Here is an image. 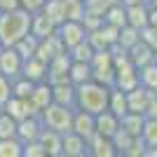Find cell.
<instances>
[{
  "mask_svg": "<svg viewBox=\"0 0 157 157\" xmlns=\"http://www.w3.org/2000/svg\"><path fill=\"white\" fill-rule=\"evenodd\" d=\"M61 52H66V47L61 45V40L56 38V33H54V35H49V38L38 40V47H35V54H33V56H38L40 61L49 63V61H52L56 54H61Z\"/></svg>",
  "mask_w": 157,
  "mask_h": 157,
  "instance_id": "30bf717a",
  "label": "cell"
},
{
  "mask_svg": "<svg viewBox=\"0 0 157 157\" xmlns=\"http://www.w3.org/2000/svg\"><path fill=\"white\" fill-rule=\"evenodd\" d=\"M136 71H138V85L148 92H157V61H150Z\"/></svg>",
  "mask_w": 157,
  "mask_h": 157,
  "instance_id": "7402d4cb",
  "label": "cell"
},
{
  "mask_svg": "<svg viewBox=\"0 0 157 157\" xmlns=\"http://www.w3.org/2000/svg\"><path fill=\"white\" fill-rule=\"evenodd\" d=\"M101 24H103V17H96V14H87L85 12V17H82V26H85L87 33H92L94 28H98Z\"/></svg>",
  "mask_w": 157,
  "mask_h": 157,
  "instance_id": "b9f144b4",
  "label": "cell"
},
{
  "mask_svg": "<svg viewBox=\"0 0 157 157\" xmlns=\"http://www.w3.org/2000/svg\"><path fill=\"white\" fill-rule=\"evenodd\" d=\"M24 152V143L17 136L0 138V157H21Z\"/></svg>",
  "mask_w": 157,
  "mask_h": 157,
  "instance_id": "4dcf8cb0",
  "label": "cell"
},
{
  "mask_svg": "<svg viewBox=\"0 0 157 157\" xmlns=\"http://www.w3.org/2000/svg\"><path fill=\"white\" fill-rule=\"evenodd\" d=\"M61 12H63V21H82L85 17V0H61Z\"/></svg>",
  "mask_w": 157,
  "mask_h": 157,
  "instance_id": "83f0119b",
  "label": "cell"
},
{
  "mask_svg": "<svg viewBox=\"0 0 157 157\" xmlns=\"http://www.w3.org/2000/svg\"><path fill=\"white\" fill-rule=\"evenodd\" d=\"M28 98L35 103V108H38V110H42L45 105L52 103V85H49L47 80L35 82V85H33V92H31V96H28Z\"/></svg>",
  "mask_w": 157,
  "mask_h": 157,
  "instance_id": "ffe728a7",
  "label": "cell"
},
{
  "mask_svg": "<svg viewBox=\"0 0 157 157\" xmlns=\"http://www.w3.org/2000/svg\"><path fill=\"white\" fill-rule=\"evenodd\" d=\"M129 59H131V63L136 66V68H141V66L155 61V54H152V47L148 45V42L138 40V42H134V45L129 47Z\"/></svg>",
  "mask_w": 157,
  "mask_h": 157,
  "instance_id": "d6986e66",
  "label": "cell"
},
{
  "mask_svg": "<svg viewBox=\"0 0 157 157\" xmlns=\"http://www.w3.org/2000/svg\"><path fill=\"white\" fill-rule=\"evenodd\" d=\"M143 150H145V143L141 136H134V141H131L129 150H127L124 157H143Z\"/></svg>",
  "mask_w": 157,
  "mask_h": 157,
  "instance_id": "60d3db41",
  "label": "cell"
},
{
  "mask_svg": "<svg viewBox=\"0 0 157 157\" xmlns=\"http://www.w3.org/2000/svg\"><path fill=\"white\" fill-rule=\"evenodd\" d=\"M31 26V14L26 10H7V12H0V42L5 47H12L21 35L28 33Z\"/></svg>",
  "mask_w": 157,
  "mask_h": 157,
  "instance_id": "7a4b0ae2",
  "label": "cell"
},
{
  "mask_svg": "<svg viewBox=\"0 0 157 157\" xmlns=\"http://www.w3.org/2000/svg\"><path fill=\"white\" fill-rule=\"evenodd\" d=\"M127 24L134 28H141L148 26V5L145 2H136V5H127Z\"/></svg>",
  "mask_w": 157,
  "mask_h": 157,
  "instance_id": "44dd1931",
  "label": "cell"
},
{
  "mask_svg": "<svg viewBox=\"0 0 157 157\" xmlns=\"http://www.w3.org/2000/svg\"><path fill=\"white\" fill-rule=\"evenodd\" d=\"M145 5L150 7V10H157V0H145Z\"/></svg>",
  "mask_w": 157,
  "mask_h": 157,
  "instance_id": "681fc988",
  "label": "cell"
},
{
  "mask_svg": "<svg viewBox=\"0 0 157 157\" xmlns=\"http://www.w3.org/2000/svg\"><path fill=\"white\" fill-rule=\"evenodd\" d=\"M21 75L28 78L31 82H40V80H47V63L40 61L38 56H28L21 63Z\"/></svg>",
  "mask_w": 157,
  "mask_h": 157,
  "instance_id": "9a60e30c",
  "label": "cell"
},
{
  "mask_svg": "<svg viewBox=\"0 0 157 157\" xmlns=\"http://www.w3.org/2000/svg\"><path fill=\"white\" fill-rule=\"evenodd\" d=\"M21 157H47V152H45V148L40 145V141L35 138V141L24 143V152H21Z\"/></svg>",
  "mask_w": 157,
  "mask_h": 157,
  "instance_id": "ab89813d",
  "label": "cell"
},
{
  "mask_svg": "<svg viewBox=\"0 0 157 157\" xmlns=\"http://www.w3.org/2000/svg\"><path fill=\"white\" fill-rule=\"evenodd\" d=\"M10 136H17V120L2 110L0 113V138H10Z\"/></svg>",
  "mask_w": 157,
  "mask_h": 157,
  "instance_id": "f35d334b",
  "label": "cell"
},
{
  "mask_svg": "<svg viewBox=\"0 0 157 157\" xmlns=\"http://www.w3.org/2000/svg\"><path fill=\"white\" fill-rule=\"evenodd\" d=\"M73 110H75V108H68V105H61V103H54L52 101L49 105H45V108L40 110V122H42V127H47V129L66 134V131H71V127H73Z\"/></svg>",
  "mask_w": 157,
  "mask_h": 157,
  "instance_id": "3957f363",
  "label": "cell"
},
{
  "mask_svg": "<svg viewBox=\"0 0 157 157\" xmlns=\"http://www.w3.org/2000/svg\"><path fill=\"white\" fill-rule=\"evenodd\" d=\"M2 47H5V45H2V42H0V49H2Z\"/></svg>",
  "mask_w": 157,
  "mask_h": 157,
  "instance_id": "816d5d0a",
  "label": "cell"
},
{
  "mask_svg": "<svg viewBox=\"0 0 157 157\" xmlns=\"http://www.w3.org/2000/svg\"><path fill=\"white\" fill-rule=\"evenodd\" d=\"M145 117H157V92H148V101H145Z\"/></svg>",
  "mask_w": 157,
  "mask_h": 157,
  "instance_id": "ee69618b",
  "label": "cell"
},
{
  "mask_svg": "<svg viewBox=\"0 0 157 157\" xmlns=\"http://www.w3.org/2000/svg\"><path fill=\"white\" fill-rule=\"evenodd\" d=\"M138 28H134V26H129V24H124V26L117 31V45H122L124 49H129L134 42H138Z\"/></svg>",
  "mask_w": 157,
  "mask_h": 157,
  "instance_id": "d590c367",
  "label": "cell"
},
{
  "mask_svg": "<svg viewBox=\"0 0 157 157\" xmlns=\"http://www.w3.org/2000/svg\"><path fill=\"white\" fill-rule=\"evenodd\" d=\"M110 141H113V148H115L117 157H124L127 150H129V145H131V141H134V136H131V134H127L124 129H117V131L110 136Z\"/></svg>",
  "mask_w": 157,
  "mask_h": 157,
  "instance_id": "d6a6232c",
  "label": "cell"
},
{
  "mask_svg": "<svg viewBox=\"0 0 157 157\" xmlns=\"http://www.w3.org/2000/svg\"><path fill=\"white\" fill-rule=\"evenodd\" d=\"M42 5H45V0H19V7H21V10H26L28 14L40 12Z\"/></svg>",
  "mask_w": 157,
  "mask_h": 157,
  "instance_id": "f6af8a7d",
  "label": "cell"
},
{
  "mask_svg": "<svg viewBox=\"0 0 157 157\" xmlns=\"http://www.w3.org/2000/svg\"><path fill=\"white\" fill-rule=\"evenodd\" d=\"M108 110L115 113L117 117H122L127 113V94L117 87H110V94H108Z\"/></svg>",
  "mask_w": 157,
  "mask_h": 157,
  "instance_id": "4316f807",
  "label": "cell"
},
{
  "mask_svg": "<svg viewBox=\"0 0 157 157\" xmlns=\"http://www.w3.org/2000/svg\"><path fill=\"white\" fill-rule=\"evenodd\" d=\"M2 110H5L10 117H14L17 122H19L21 117H26V113H24V103H21V98H17V96L7 98V103L2 105Z\"/></svg>",
  "mask_w": 157,
  "mask_h": 157,
  "instance_id": "74e56055",
  "label": "cell"
},
{
  "mask_svg": "<svg viewBox=\"0 0 157 157\" xmlns=\"http://www.w3.org/2000/svg\"><path fill=\"white\" fill-rule=\"evenodd\" d=\"M117 89H122V92H129V89H134V87H138V71L134 63H124L120 66V68H115V85Z\"/></svg>",
  "mask_w": 157,
  "mask_h": 157,
  "instance_id": "4fadbf2b",
  "label": "cell"
},
{
  "mask_svg": "<svg viewBox=\"0 0 157 157\" xmlns=\"http://www.w3.org/2000/svg\"><path fill=\"white\" fill-rule=\"evenodd\" d=\"M28 33H33L38 40H42V38L54 35V33H56V26H54V24L47 19L42 12H35V14H31V26H28Z\"/></svg>",
  "mask_w": 157,
  "mask_h": 157,
  "instance_id": "2e32d148",
  "label": "cell"
},
{
  "mask_svg": "<svg viewBox=\"0 0 157 157\" xmlns=\"http://www.w3.org/2000/svg\"><path fill=\"white\" fill-rule=\"evenodd\" d=\"M71 131H75L78 136H82L87 141V138L94 134V115L87 110H80V108H75L73 110V127Z\"/></svg>",
  "mask_w": 157,
  "mask_h": 157,
  "instance_id": "5bb4252c",
  "label": "cell"
},
{
  "mask_svg": "<svg viewBox=\"0 0 157 157\" xmlns=\"http://www.w3.org/2000/svg\"><path fill=\"white\" fill-rule=\"evenodd\" d=\"M66 52H68L71 61H89V59H92V54H94V47H92V42L85 38V40H80L78 45L68 47Z\"/></svg>",
  "mask_w": 157,
  "mask_h": 157,
  "instance_id": "f1b7e54d",
  "label": "cell"
},
{
  "mask_svg": "<svg viewBox=\"0 0 157 157\" xmlns=\"http://www.w3.org/2000/svg\"><path fill=\"white\" fill-rule=\"evenodd\" d=\"M38 141H40V145L45 148L47 157H61V134H59V131L42 127Z\"/></svg>",
  "mask_w": 157,
  "mask_h": 157,
  "instance_id": "e0dca14e",
  "label": "cell"
},
{
  "mask_svg": "<svg viewBox=\"0 0 157 157\" xmlns=\"http://www.w3.org/2000/svg\"><path fill=\"white\" fill-rule=\"evenodd\" d=\"M143 120H145V115L127 110L124 115L120 117V129H124L127 134H131V136H141V129H143Z\"/></svg>",
  "mask_w": 157,
  "mask_h": 157,
  "instance_id": "cb8c5ba5",
  "label": "cell"
},
{
  "mask_svg": "<svg viewBox=\"0 0 157 157\" xmlns=\"http://www.w3.org/2000/svg\"><path fill=\"white\" fill-rule=\"evenodd\" d=\"M40 12L45 14L47 19L52 21L54 26H59L61 21H63V12H61V0H45V5Z\"/></svg>",
  "mask_w": 157,
  "mask_h": 157,
  "instance_id": "836d02e7",
  "label": "cell"
},
{
  "mask_svg": "<svg viewBox=\"0 0 157 157\" xmlns=\"http://www.w3.org/2000/svg\"><path fill=\"white\" fill-rule=\"evenodd\" d=\"M10 82H12V96H17V98H28L31 92H33V85H35V82H31V80L24 78V75L10 80Z\"/></svg>",
  "mask_w": 157,
  "mask_h": 157,
  "instance_id": "e575fe53",
  "label": "cell"
},
{
  "mask_svg": "<svg viewBox=\"0 0 157 157\" xmlns=\"http://www.w3.org/2000/svg\"><path fill=\"white\" fill-rule=\"evenodd\" d=\"M56 38H59L61 45L68 49V47L78 45L80 40H85L87 38V31H85V26H82V21L66 19V21H61L59 26H56Z\"/></svg>",
  "mask_w": 157,
  "mask_h": 157,
  "instance_id": "277c9868",
  "label": "cell"
},
{
  "mask_svg": "<svg viewBox=\"0 0 157 157\" xmlns=\"http://www.w3.org/2000/svg\"><path fill=\"white\" fill-rule=\"evenodd\" d=\"M150 47H152V54H155V61H157V40H155V42H152Z\"/></svg>",
  "mask_w": 157,
  "mask_h": 157,
  "instance_id": "f907efd6",
  "label": "cell"
},
{
  "mask_svg": "<svg viewBox=\"0 0 157 157\" xmlns=\"http://www.w3.org/2000/svg\"><path fill=\"white\" fill-rule=\"evenodd\" d=\"M21 63L24 59L14 47H2L0 49V75H5L7 80H14L21 75Z\"/></svg>",
  "mask_w": 157,
  "mask_h": 157,
  "instance_id": "5b68a950",
  "label": "cell"
},
{
  "mask_svg": "<svg viewBox=\"0 0 157 157\" xmlns=\"http://www.w3.org/2000/svg\"><path fill=\"white\" fill-rule=\"evenodd\" d=\"M87 150H89V157H117V152L113 148V141L108 136L96 134V131L87 138Z\"/></svg>",
  "mask_w": 157,
  "mask_h": 157,
  "instance_id": "8fae6325",
  "label": "cell"
},
{
  "mask_svg": "<svg viewBox=\"0 0 157 157\" xmlns=\"http://www.w3.org/2000/svg\"><path fill=\"white\" fill-rule=\"evenodd\" d=\"M92 80L101 82L105 87H113L115 85V68L108 66V68H92Z\"/></svg>",
  "mask_w": 157,
  "mask_h": 157,
  "instance_id": "8d00e7d4",
  "label": "cell"
},
{
  "mask_svg": "<svg viewBox=\"0 0 157 157\" xmlns=\"http://www.w3.org/2000/svg\"><path fill=\"white\" fill-rule=\"evenodd\" d=\"M117 31L120 28L110 26V24H101L98 28H94L92 33H87V40L92 42L94 49H108L110 45H115L117 42Z\"/></svg>",
  "mask_w": 157,
  "mask_h": 157,
  "instance_id": "ba28073f",
  "label": "cell"
},
{
  "mask_svg": "<svg viewBox=\"0 0 157 157\" xmlns=\"http://www.w3.org/2000/svg\"><path fill=\"white\" fill-rule=\"evenodd\" d=\"M124 94H127V110L143 115L145 101H148V89H143V87L138 85V87H134V89H129V92H124Z\"/></svg>",
  "mask_w": 157,
  "mask_h": 157,
  "instance_id": "603a6c76",
  "label": "cell"
},
{
  "mask_svg": "<svg viewBox=\"0 0 157 157\" xmlns=\"http://www.w3.org/2000/svg\"><path fill=\"white\" fill-rule=\"evenodd\" d=\"M141 138H143L145 148H157V117H145L143 120Z\"/></svg>",
  "mask_w": 157,
  "mask_h": 157,
  "instance_id": "1f68e13d",
  "label": "cell"
},
{
  "mask_svg": "<svg viewBox=\"0 0 157 157\" xmlns=\"http://www.w3.org/2000/svg\"><path fill=\"white\" fill-rule=\"evenodd\" d=\"M68 80H71L73 85H80V82L92 80V66H89V61H71Z\"/></svg>",
  "mask_w": 157,
  "mask_h": 157,
  "instance_id": "d4e9b609",
  "label": "cell"
},
{
  "mask_svg": "<svg viewBox=\"0 0 157 157\" xmlns=\"http://www.w3.org/2000/svg\"><path fill=\"white\" fill-rule=\"evenodd\" d=\"M0 113H2V108H0Z\"/></svg>",
  "mask_w": 157,
  "mask_h": 157,
  "instance_id": "f5cc1de1",
  "label": "cell"
},
{
  "mask_svg": "<svg viewBox=\"0 0 157 157\" xmlns=\"http://www.w3.org/2000/svg\"><path fill=\"white\" fill-rule=\"evenodd\" d=\"M103 21H105V24H110V26H115V28H122L127 24V10H124V5H122V2H113V5L105 10Z\"/></svg>",
  "mask_w": 157,
  "mask_h": 157,
  "instance_id": "484cf974",
  "label": "cell"
},
{
  "mask_svg": "<svg viewBox=\"0 0 157 157\" xmlns=\"http://www.w3.org/2000/svg\"><path fill=\"white\" fill-rule=\"evenodd\" d=\"M52 101L68 108H75V85L73 82H59L52 85Z\"/></svg>",
  "mask_w": 157,
  "mask_h": 157,
  "instance_id": "ac0fdd59",
  "label": "cell"
},
{
  "mask_svg": "<svg viewBox=\"0 0 157 157\" xmlns=\"http://www.w3.org/2000/svg\"><path fill=\"white\" fill-rule=\"evenodd\" d=\"M61 157H89L87 141L82 136H78L75 131L61 134Z\"/></svg>",
  "mask_w": 157,
  "mask_h": 157,
  "instance_id": "52a82bcc",
  "label": "cell"
},
{
  "mask_svg": "<svg viewBox=\"0 0 157 157\" xmlns=\"http://www.w3.org/2000/svg\"><path fill=\"white\" fill-rule=\"evenodd\" d=\"M19 7V0H0V12H7V10H17Z\"/></svg>",
  "mask_w": 157,
  "mask_h": 157,
  "instance_id": "bcb514c9",
  "label": "cell"
},
{
  "mask_svg": "<svg viewBox=\"0 0 157 157\" xmlns=\"http://www.w3.org/2000/svg\"><path fill=\"white\" fill-rule=\"evenodd\" d=\"M10 96H12V82H10L5 75H0V108L7 103Z\"/></svg>",
  "mask_w": 157,
  "mask_h": 157,
  "instance_id": "7bdbcfd3",
  "label": "cell"
},
{
  "mask_svg": "<svg viewBox=\"0 0 157 157\" xmlns=\"http://www.w3.org/2000/svg\"><path fill=\"white\" fill-rule=\"evenodd\" d=\"M108 94H110V87L101 85L96 80L80 82V85H75V108L96 115L108 108Z\"/></svg>",
  "mask_w": 157,
  "mask_h": 157,
  "instance_id": "6da1fadb",
  "label": "cell"
},
{
  "mask_svg": "<svg viewBox=\"0 0 157 157\" xmlns=\"http://www.w3.org/2000/svg\"><path fill=\"white\" fill-rule=\"evenodd\" d=\"M42 131V122H40V115H28V117H21L17 122V138L21 143H28V141H35Z\"/></svg>",
  "mask_w": 157,
  "mask_h": 157,
  "instance_id": "9c48e42d",
  "label": "cell"
},
{
  "mask_svg": "<svg viewBox=\"0 0 157 157\" xmlns=\"http://www.w3.org/2000/svg\"><path fill=\"white\" fill-rule=\"evenodd\" d=\"M148 26L157 31V10H150V7H148Z\"/></svg>",
  "mask_w": 157,
  "mask_h": 157,
  "instance_id": "7dc6e473",
  "label": "cell"
},
{
  "mask_svg": "<svg viewBox=\"0 0 157 157\" xmlns=\"http://www.w3.org/2000/svg\"><path fill=\"white\" fill-rule=\"evenodd\" d=\"M68 68H71V56H68V52L56 54V56L47 63V82H49V85L71 82V80H68Z\"/></svg>",
  "mask_w": 157,
  "mask_h": 157,
  "instance_id": "8992f818",
  "label": "cell"
},
{
  "mask_svg": "<svg viewBox=\"0 0 157 157\" xmlns=\"http://www.w3.org/2000/svg\"><path fill=\"white\" fill-rule=\"evenodd\" d=\"M14 49L19 52L21 59H28V56H33L35 54V47H38V38L33 35V33H26V35H21L17 42H14Z\"/></svg>",
  "mask_w": 157,
  "mask_h": 157,
  "instance_id": "f546056e",
  "label": "cell"
},
{
  "mask_svg": "<svg viewBox=\"0 0 157 157\" xmlns=\"http://www.w3.org/2000/svg\"><path fill=\"white\" fill-rule=\"evenodd\" d=\"M117 2H122V5H136V2H145V0H117Z\"/></svg>",
  "mask_w": 157,
  "mask_h": 157,
  "instance_id": "c3c4849f",
  "label": "cell"
},
{
  "mask_svg": "<svg viewBox=\"0 0 157 157\" xmlns=\"http://www.w3.org/2000/svg\"><path fill=\"white\" fill-rule=\"evenodd\" d=\"M117 129H120V117L115 115V113H110L108 108L94 115V131H96V134L110 138Z\"/></svg>",
  "mask_w": 157,
  "mask_h": 157,
  "instance_id": "7c38bea8",
  "label": "cell"
}]
</instances>
